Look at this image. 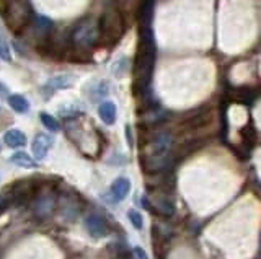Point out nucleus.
<instances>
[{
	"label": "nucleus",
	"mask_w": 261,
	"mask_h": 259,
	"mask_svg": "<svg viewBox=\"0 0 261 259\" xmlns=\"http://www.w3.org/2000/svg\"><path fill=\"white\" fill-rule=\"evenodd\" d=\"M157 57V46L152 31V22H139V44L134 57V90L146 93L150 85Z\"/></svg>",
	"instance_id": "nucleus-1"
},
{
	"label": "nucleus",
	"mask_w": 261,
	"mask_h": 259,
	"mask_svg": "<svg viewBox=\"0 0 261 259\" xmlns=\"http://www.w3.org/2000/svg\"><path fill=\"white\" fill-rule=\"evenodd\" d=\"M0 15L5 25L15 35H20L31 23V5L30 0H5L4 7L0 5Z\"/></svg>",
	"instance_id": "nucleus-2"
},
{
	"label": "nucleus",
	"mask_w": 261,
	"mask_h": 259,
	"mask_svg": "<svg viewBox=\"0 0 261 259\" xmlns=\"http://www.w3.org/2000/svg\"><path fill=\"white\" fill-rule=\"evenodd\" d=\"M70 41L80 49H87L95 46L100 41V27H98V20L93 18H83L80 20L70 33Z\"/></svg>",
	"instance_id": "nucleus-3"
},
{
	"label": "nucleus",
	"mask_w": 261,
	"mask_h": 259,
	"mask_svg": "<svg viewBox=\"0 0 261 259\" xmlns=\"http://www.w3.org/2000/svg\"><path fill=\"white\" fill-rule=\"evenodd\" d=\"M98 27H100V41H117L121 40L122 36V20L119 12L116 9H109L104 12V15L100 22H98Z\"/></svg>",
	"instance_id": "nucleus-4"
},
{
	"label": "nucleus",
	"mask_w": 261,
	"mask_h": 259,
	"mask_svg": "<svg viewBox=\"0 0 261 259\" xmlns=\"http://www.w3.org/2000/svg\"><path fill=\"white\" fill-rule=\"evenodd\" d=\"M85 226H87L90 235L95 238H103L109 233V228L108 225L104 223V220L100 215H95V213H91V215L85 218Z\"/></svg>",
	"instance_id": "nucleus-5"
},
{
	"label": "nucleus",
	"mask_w": 261,
	"mask_h": 259,
	"mask_svg": "<svg viewBox=\"0 0 261 259\" xmlns=\"http://www.w3.org/2000/svg\"><path fill=\"white\" fill-rule=\"evenodd\" d=\"M54 144V139L48 134H38L35 140H33V153H35L36 160H44L48 157L49 148Z\"/></svg>",
	"instance_id": "nucleus-6"
},
{
	"label": "nucleus",
	"mask_w": 261,
	"mask_h": 259,
	"mask_svg": "<svg viewBox=\"0 0 261 259\" xmlns=\"http://www.w3.org/2000/svg\"><path fill=\"white\" fill-rule=\"evenodd\" d=\"M129 191H130V181L124 176L116 178L109 187V194L113 200H122L129 194Z\"/></svg>",
	"instance_id": "nucleus-7"
},
{
	"label": "nucleus",
	"mask_w": 261,
	"mask_h": 259,
	"mask_svg": "<svg viewBox=\"0 0 261 259\" xmlns=\"http://www.w3.org/2000/svg\"><path fill=\"white\" fill-rule=\"evenodd\" d=\"M98 116H100V119L106 126H113L116 122V116H117L116 105L113 101H103L100 108H98Z\"/></svg>",
	"instance_id": "nucleus-8"
},
{
	"label": "nucleus",
	"mask_w": 261,
	"mask_h": 259,
	"mask_svg": "<svg viewBox=\"0 0 261 259\" xmlns=\"http://www.w3.org/2000/svg\"><path fill=\"white\" fill-rule=\"evenodd\" d=\"M4 142L5 145H9L10 148H20L26 144V135L22 131H18V129H10V131L5 132Z\"/></svg>",
	"instance_id": "nucleus-9"
},
{
	"label": "nucleus",
	"mask_w": 261,
	"mask_h": 259,
	"mask_svg": "<svg viewBox=\"0 0 261 259\" xmlns=\"http://www.w3.org/2000/svg\"><path fill=\"white\" fill-rule=\"evenodd\" d=\"M72 85H74V77L72 75H54L52 79L48 80V83H46V87L51 88L52 92L70 88Z\"/></svg>",
	"instance_id": "nucleus-10"
},
{
	"label": "nucleus",
	"mask_w": 261,
	"mask_h": 259,
	"mask_svg": "<svg viewBox=\"0 0 261 259\" xmlns=\"http://www.w3.org/2000/svg\"><path fill=\"white\" fill-rule=\"evenodd\" d=\"M154 204H155V212H159L162 213V215H173V212H175V204H173V200L170 199L168 196H163V194H160V196H157V199L154 200Z\"/></svg>",
	"instance_id": "nucleus-11"
},
{
	"label": "nucleus",
	"mask_w": 261,
	"mask_h": 259,
	"mask_svg": "<svg viewBox=\"0 0 261 259\" xmlns=\"http://www.w3.org/2000/svg\"><path fill=\"white\" fill-rule=\"evenodd\" d=\"M9 106L18 114H25L30 111V103L23 95H10L9 96Z\"/></svg>",
	"instance_id": "nucleus-12"
},
{
	"label": "nucleus",
	"mask_w": 261,
	"mask_h": 259,
	"mask_svg": "<svg viewBox=\"0 0 261 259\" xmlns=\"http://www.w3.org/2000/svg\"><path fill=\"white\" fill-rule=\"evenodd\" d=\"M130 69V62L126 56H119L117 59L111 64V74H113L116 79H121V77H124Z\"/></svg>",
	"instance_id": "nucleus-13"
},
{
	"label": "nucleus",
	"mask_w": 261,
	"mask_h": 259,
	"mask_svg": "<svg viewBox=\"0 0 261 259\" xmlns=\"http://www.w3.org/2000/svg\"><path fill=\"white\" fill-rule=\"evenodd\" d=\"M10 161L12 163H15L18 166H22V168H30V170H33V168H36V161L33 160L28 153H25V152H15L10 157Z\"/></svg>",
	"instance_id": "nucleus-14"
},
{
	"label": "nucleus",
	"mask_w": 261,
	"mask_h": 259,
	"mask_svg": "<svg viewBox=\"0 0 261 259\" xmlns=\"http://www.w3.org/2000/svg\"><path fill=\"white\" fill-rule=\"evenodd\" d=\"M39 119H41L43 126L48 129V131H51V132L61 131V124H59V121L54 118V116H51L48 113H39Z\"/></svg>",
	"instance_id": "nucleus-15"
},
{
	"label": "nucleus",
	"mask_w": 261,
	"mask_h": 259,
	"mask_svg": "<svg viewBox=\"0 0 261 259\" xmlns=\"http://www.w3.org/2000/svg\"><path fill=\"white\" fill-rule=\"evenodd\" d=\"M106 95H108V83L106 82H100L93 90H91V100L93 101H98Z\"/></svg>",
	"instance_id": "nucleus-16"
},
{
	"label": "nucleus",
	"mask_w": 261,
	"mask_h": 259,
	"mask_svg": "<svg viewBox=\"0 0 261 259\" xmlns=\"http://www.w3.org/2000/svg\"><path fill=\"white\" fill-rule=\"evenodd\" d=\"M127 217H129V222L133 223L134 228H137V230H141V228H142L144 220H142V215H141L139 212L134 210V209H130V210L127 212Z\"/></svg>",
	"instance_id": "nucleus-17"
},
{
	"label": "nucleus",
	"mask_w": 261,
	"mask_h": 259,
	"mask_svg": "<svg viewBox=\"0 0 261 259\" xmlns=\"http://www.w3.org/2000/svg\"><path fill=\"white\" fill-rule=\"evenodd\" d=\"M0 59H4L7 62H10L12 56H10V49H9V44H7L5 38L0 33Z\"/></svg>",
	"instance_id": "nucleus-18"
},
{
	"label": "nucleus",
	"mask_w": 261,
	"mask_h": 259,
	"mask_svg": "<svg viewBox=\"0 0 261 259\" xmlns=\"http://www.w3.org/2000/svg\"><path fill=\"white\" fill-rule=\"evenodd\" d=\"M133 259H149V256L142 248L136 246V248H133Z\"/></svg>",
	"instance_id": "nucleus-19"
},
{
	"label": "nucleus",
	"mask_w": 261,
	"mask_h": 259,
	"mask_svg": "<svg viewBox=\"0 0 261 259\" xmlns=\"http://www.w3.org/2000/svg\"><path fill=\"white\" fill-rule=\"evenodd\" d=\"M43 204H52V199L44 197V199H43ZM51 209H52V205H48V209H46V210H41V207H39V209H36V212L39 213V215H44V213H48Z\"/></svg>",
	"instance_id": "nucleus-20"
},
{
	"label": "nucleus",
	"mask_w": 261,
	"mask_h": 259,
	"mask_svg": "<svg viewBox=\"0 0 261 259\" xmlns=\"http://www.w3.org/2000/svg\"><path fill=\"white\" fill-rule=\"evenodd\" d=\"M126 139H127V144H129V147H133V144H134V139H133V134H130V126H126Z\"/></svg>",
	"instance_id": "nucleus-21"
},
{
	"label": "nucleus",
	"mask_w": 261,
	"mask_h": 259,
	"mask_svg": "<svg viewBox=\"0 0 261 259\" xmlns=\"http://www.w3.org/2000/svg\"><path fill=\"white\" fill-rule=\"evenodd\" d=\"M7 204H9V199L4 197V196H0V212H4V210H5Z\"/></svg>",
	"instance_id": "nucleus-22"
},
{
	"label": "nucleus",
	"mask_w": 261,
	"mask_h": 259,
	"mask_svg": "<svg viewBox=\"0 0 261 259\" xmlns=\"http://www.w3.org/2000/svg\"><path fill=\"white\" fill-rule=\"evenodd\" d=\"M7 93H9V90H7V87L0 82V96H5Z\"/></svg>",
	"instance_id": "nucleus-23"
}]
</instances>
